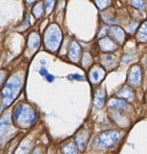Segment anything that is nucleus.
<instances>
[{"label": "nucleus", "instance_id": "nucleus-14", "mask_svg": "<svg viewBox=\"0 0 147 154\" xmlns=\"http://www.w3.org/2000/svg\"><path fill=\"white\" fill-rule=\"evenodd\" d=\"M75 141H76V144H77L78 148L82 150L85 147L86 141V135L85 132H81V133L78 134L75 137Z\"/></svg>", "mask_w": 147, "mask_h": 154}, {"label": "nucleus", "instance_id": "nucleus-7", "mask_svg": "<svg viewBox=\"0 0 147 154\" xmlns=\"http://www.w3.org/2000/svg\"><path fill=\"white\" fill-rule=\"evenodd\" d=\"M106 99V95H105L104 90H98L94 95V106L97 108H100L104 105Z\"/></svg>", "mask_w": 147, "mask_h": 154}, {"label": "nucleus", "instance_id": "nucleus-12", "mask_svg": "<svg viewBox=\"0 0 147 154\" xmlns=\"http://www.w3.org/2000/svg\"><path fill=\"white\" fill-rule=\"evenodd\" d=\"M117 96L119 98L125 99H131L134 96V93L132 90L128 87H124L121 90L117 93Z\"/></svg>", "mask_w": 147, "mask_h": 154}, {"label": "nucleus", "instance_id": "nucleus-25", "mask_svg": "<svg viewBox=\"0 0 147 154\" xmlns=\"http://www.w3.org/2000/svg\"><path fill=\"white\" fill-rule=\"evenodd\" d=\"M3 80H4V73L0 72V85H1L2 83Z\"/></svg>", "mask_w": 147, "mask_h": 154}, {"label": "nucleus", "instance_id": "nucleus-10", "mask_svg": "<svg viewBox=\"0 0 147 154\" xmlns=\"http://www.w3.org/2000/svg\"><path fill=\"white\" fill-rule=\"evenodd\" d=\"M80 48L76 42H72L69 48V57L73 60H76L80 55Z\"/></svg>", "mask_w": 147, "mask_h": 154}, {"label": "nucleus", "instance_id": "nucleus-18", "mask_svg": "<svg viewBox=\"0 0 147 154\" xmlns=\"http://www.w3.org/2000/svg\"><path fill=\"white\" fill-rule=\"evenodd\" d=\"M32 13L36 18H40L44 14V6L42 3L36 5L32 9Z\"/></svg>", "mask_w": 147, "mask_h": 154}, {"label": "nucleus", "instance_id": "nucleus-5", "mask_svg": "<svg viewBox=\"0 0 147 154\" xmlns=\"http://www.w3.org/2000/svg\"><path fill=\"white\" fill-rule=\"evenodd\" d=\"M11 128V121H10V114H4L0 120V144L2 142L4 138L7 136Z\"/></svg>", "mask_w": 147, "mask_h": 154}, {"label": "nucleus", "instance_id": "nucleus-2", "mask_svg": "<svg viewBox=\"0 0 147 154\" xmlns=\"http://www.w3.org/2000/svg\"><path fill=\"white\" fill-rule=\"evenodd\" d=\"M35 112L29 106L20 105L14 112V120L22 127L32 124L36 120Z\"/></svg>", "mask_w": 147, "mask_h": 154}, {"label": "nucleus", "instance_id": "nucleus-15", "mask_svg": "<svg viewBox=\"0 0 147 154\" xmlns=\"http://www.w3.org/2000/svg\"><path fill=\"white\" fill-rule=\"evenodd\" d=\"M40 45V38L39 36L35 33H32L28 38V46L32 48H38Z\"/></svg>", "mask_w": 147, "mask_h": 154}, {"label": "nucleus", "instance_id": "nucleus-9", "mask_svg": "<svg viewBox=\"0 0 147 154\" xmlns=\"http://www.w3.org/2000/svg\"><path fill=\"white\" fill-rule=\"evenodd\" d=\"M108 107H110L111 108H120V109L126 110L128 108L129 106L124 101L112 99L108 102Z\"/></svg>", "mask_w": 147, "mask_h": 154}, {"label": "nucleus", "instance_id": "nucleus-4", "mask_svg": "<svg viewBox=\"0 0 147 154\" xmlns=\"http://www.w3.org/2000/svg\"><path fill=\"white\" fill-rule=\"evenodd\" d=\"M119 137L120 135L117 131H106L98 137V143L104 147H112L118 141Z\"/></svg>", "mask_w": 147, "mask_h": 154}, {"label": "nucleus", "instance_id": "nucleus-19", "mask_svg": "<svg viewBox=\"0 0 147 154\" xmlns=\"http://www.w3.org/2000/svg\"><path fill=\"white\" fill-rule=\"evenodd\" d=\"M39 72H40V74L42 75V76L44 77L45 79H46L49 83L52 82V81H54V79H55L53 75H50V74L46 71V69H45V68L42 67L41 69H40V71H39Z\"/></svg>", "mask_w": 147, "mask_h": 154}, {"label": "nucleus", "instance_id": "nucleus-23", "mask_svg": "<svg viewBox=\"0 0 147 154\" xmlns=\"http://www.w3.org/2000/svg\"><path fill=\"white\" fill-rule=\"evenodd\" d=\"M68 79L70 80H78V81H82L83 80V77L81 75H78V74H74V75H70L68 77H67Z\"/></svg>", "mask_w": 147, "mask_h": 154}, {"label": "nucleus", "instance_id": "nucleus-21", "mask_svg": "<svg viewBox=\"0 0 147 154\" xmlns=\"http://www.w3.org/2000/svg\"><path fill=\"white\" fill-rule=\"evenodd\" d=\"M55 2L56 0H45V8H46V13H49L52 11Z\"/></svg>", "mask_w": 147, "mask_h": 154}, {"label": "nucleus", "instance_id": "nucleus-26", "mask_svg": "<svg viewBox=\"0 0 147 154\" xmlns=\"http://www.w3.org/2000/svg\"><path fill=\"white\" fill-rule=\"evenodd\" d=\"M105 58H106V60H107V61H112V60H113V57H112V56H111V55L106 56Z\"/></svg>", "mask_w": 147, "mask_h": 154}, {"label": "nucleus", "instance_id": "nucleus-13", "mask_svg": "<svg viewBox=\"0 0 147 154\" xmlns=\"http://www.w3.org/2000/svg\"><path fill=\"white\" fill-rule=\"evenodd\" d=\"M137 38L140 42H147V22L142 23L137 33Z\"/></svg>", "mask_w": 147, "mask_h": 154}, {"label": "nucleus", "instance_id": "nucleus-3", "mask_svg": "<svg viewBox=\"0 0 147 154\" xmlns=\"http://www.w3.org/2000/svg\"><path fill=\"white\" fill-rule=\"evenodd\" d=\"M62 35L61 30L56 25H52L46 30L45 33L44 42L46 47L52 51H56L61 44Z\"/></svg>", "mask_w": 147, "mask_h": 154}, {"label": "nucleus", "instance_id": "nucleus-27", "mask_svg": "<svg viewBox=\"0 0 147 154\" xmlns=\"http://www.w3.org/2000/svg\"><path fill=\"white\" fill-rule=\"evenodd\" d=\"M32 154H42L41 152L40 151V150H38V149H35V150L33 151Z\"/></svg>", "mask_w": 147, "mask_h": 154}, {"label": "nucleus", "instance_id": "nucleus-6", "mask_svg": "<svg viewBox=\"0 0 147 154\" xmlns=\"http://www.w3.org/2000/svg\"><path fill=\"white\" fill-rule=\"evenodd\" d=\"M128 81L132 85H138L141 81V69L138 66H134L129 75Z\"/></svg>", "mask_w": 147, "mask_h": 154}, {"label": "nucleus", "instance_id": "nucleus-16", "mask_svg": "<svg viewBox=\"0 0 147 154\" xmlns=\"http://www.w3.org/2000/svg\"><path fill=\"white\" fill-rule=\"evenodd\" d=\"M91 76L94 82H98V81L103 79L104 76V72H103L101 69H98L97 68L92 72Z\"/></svg>", "mask_w": 147, "mask_h": 154}, {"label": "nucleus", "instance_id": "nucleus-22", "mask_svg": "<svg viewBox=\"0 0 147 154\" xmlns=\"http://www.w3.org/2000/svg\"><path fill=\"white\" fill-rule=\"evenodd\" d=\"M131 2L132 5L137 8H142L145 5L143 0H131Z\"/></svg>", "mask_w": 147, "mask_h": 154}, {"label": "nucleus", "instance_id": "nucleus-8", "mask_svg": "<svg viewBox=\"0 0 147 154\" xmlns=\"http://www.w3.org/2000/svg\"><path fill=\"white\" fill-rule=\"evenodd\" d=\"M99 45H100L102 51H106V52L114 51L116 48V44L111 39L108 38H105L100 40L99 42Z\"/></svg>", "mask_w": 147, "mask_h": 154}, {"label": "nucleus", "instance_id": "nucleus-20", "mask_svg": "<svg viewBox=\"0 0 147 154\" xmlns=\"http://www.w3.org/2000/svg\"><path fill=\"white\" fill-rule=\"evenodd\" d=\"M94 2L99 9L103 10L110 4V0H94Z\"/></svg>", "mask_w": 147, "mask_h": 154}, {"label": "nucleus", "instance_id": "nucleus-1", "mask_svg": "<svg viewBox=\"0 0 147 154\" xmlns=\"http://www.w3.org/2000/svg\"><path fill=\"white\" fill-rule=\"evenodd\" d=\"M21 86L22 83L19 77L12 76L9 78L2 93L3 101L2 110L8 107L16 99L20 91Z\"/></svg>", "mask_w": 147, "mask_h": 154}, {"label": "nucleus", "instance_id": "nucleus-28", "mask_svg": "<svg viewBox=\"0 0 147 154\" xmlns=\"http://www.w3.org/2000/svg\"><path fill=\"white\" fill-rule=\"evenodd\" d=\"M34 1H35V0H26V2L28 3H32V2H34Z\"/></svg>", "mask_w": 147, "mask_h": 154}, {"label": "nucleus", "instance_id": "nucleus-17", "mask_svg": "<svg viewBox=\"0 0 147 154\" xmlns=\"http://www.w3.org/2000/svg\"><path fill=\"white\" fill-rule=\"evenodd\" d=\"M62 151L63 154H76L77 149L73 143H68L62 147Z\"/></svg>", "mask_w": 147, "mask_h": 154}, {"label": "nucleus", "instance_id": "nucleus-11", "mask_svg": "<svg viewBox=\"0 0 147 154\" xmlns=\"http://www.w3.org/2000/svg\"><path fill=\"white\" fill-rule=\"evenodd\" d=\"M111 34L114 38L119 42H122L124 38V33L122 29L118 27H114L111 29Z\"/></svg>", "mask_w": 147, "mask_h": 154}, {"label": "nucleus", "instance_id": "nucleus-24", "mask_svg": "<svg viewBox=\"0 0 147 154\" xmlns=\"http://www.w3.org/2000/svg\"><path fill=\"white\" fill-rule=\"evenodd\" d=\"M108 32V28H107V27H104V28H103L101 30H100V33H99L98 38L104 37V36L106 34V32Z\"/></svg>", "mask_w": 147, "mask_h": 154}]
</instances>
